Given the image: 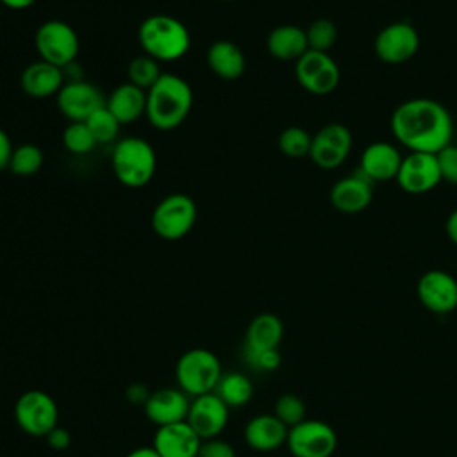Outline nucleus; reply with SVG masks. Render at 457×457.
Masks as SVG:
<instances>
[{
	"label": "nucleus",
	"instance_id": "nucleus-15",
	"mask_svg": "<svg viewBox=\"0 0 457 457\" xmlns=\"http://www.w3.org/2000/svg\"><path fill=\"white\" fill-rule=\"evenodd\" d=\"M228 405L212 391L191 398L186 421L202 441L220 437L228 423Z\"/></svg>",
	"mask_w": 457,
	"mask_h": 457
},
{
	"label": "nucleus",
	"instance_id": "nucleus-6",
	"mask_svg": "<svg viewBox=\"0 0 457 457\" xmlns=\"http://www.w3.org/2000/svg\"><path fill=\"white\" fill-rule=\"evenodd\" d=\"M196 204L186 193L164 196L152 212V228L164 241H179L189 234L196 223Z\"/></svg>",
	"mask_w": 457,
	"mask_h": 457
},
{
	"label": "nucleus",
	"instance_id": "nucleus-33",
	"mask_svg": "<svg viewBox=\"0 0 457 457\" xmlns=\"http://www.w3.org/2000/svg\"><path fill=\"white\" fill-rule=\"evenodd\" d=\"M62 143L75 155H86L98 145L86 121H71L62 132Z\"/></svg>",
	"mask_w": 457,
	"mask_h": 457
},
{
	"label": "nucleus",
	"instance_id": "nucleus-41",
	"mask_svg": "<svg viewBox=\"0 0 457 457\" xmlns=\"http://www.w3.org/2000/svg\"><path fill=\"white\" fill-rule=\"evenodd\" d=\"M445 230H446L448 239L457 246V209H453V211L450 212V216L446 218Z\"/></svg>",
	"mask_w": 457,
	"mask_h": 457
},
{
	"label": "nucleus",
	"instance_id": "nucleus-7",
	"mask_svg": "<svg viewBox=\"0 0 457 457\" xmlns=\"http://www.w3.org/2000/svg\"><path fill=\"white\" fill-rule=\"evenodd\" d=\"M34 45L41 61L62 70L75 62L80 50L75 29L62 20H46L41 23L34 34Z\"/></svg>",
	"mask_w": 457,
	"mask_h": 457
},
{
	"label": "nucleus",
	"instance_id": "nucleus-10",
	"mask_svg": "<svg viewBox=\"0 0 457 457\" xmlns=\"http://www.w3.org/2000/svg\"><path fill=\"white\" fill-rule=\"evenodd\" d=\"M293 457H330L337 445L334 428L320 420H303L287 432L286 441Z\"/></svg>",
	"mask_w": 457,
	"mask_h": 457
},
{
	"label": "nucleus",
	"instance_id": "nucleus-14",
	"mask_svg": "<svg viewBox=\"0 0 457 457\" xmlns=\"http://www.w3.org/2000/svg\"><path fill=\"white\" fill-rule=\"evenodd\" d=\"M57 109L70 121H86L107 104L102 91L86 80H66L55 96Z\"/></svg>",
	"mask_w": 457,
	"mask_h": 457
},
{
	"label": "nucleus",
	"instance_id": "nucleus-5",
	"mask_svg": "<svg viewBox=\"0 0 457 457\" xmlns=\"http://www.w3.org/2000/svg\"><path fill=\"white\" fill-rule=\"evenodd\" d=\"M223 375L218 355L207 348H191L184 352L175 366L179 387L189 396L212 393Z\"/></svg>",
	"mask_w": 457,
	"mask_h": 457
},
{
	"label": "nucleus",
	"instance_id": "nucleus-13",
	"mask_svg": "<svg viewBox=\"0 0 457 457\" xmlns=\"http://www.w3.org/2000/svg\"><path fill=\"white\" fill-rule=\"evenodd\" d=\"M396 184L409 195H423L432 191L441 180L436 154L409 152L403 155L396 173Z\"/></svg>",
	"mask_w": 457,
	"mask_h": 457
},
{
	"label": "nucleus",
	"instance_id": "nucleus-22",
	"mask_svg": "<svg viewBox=\"0 0 457 457\" xmlns=\"http://www.w3.org/2000/svg\"><path fill=\"white\" fill-rule=\"evenodd\" d=\"M289 428L275 414H257L246 421L245 443L257 452H273L286 445Z\"/></svg>",
	"mask_w": 457,
	"mask_h": 457
},
{
	"label": "nucleus",
	"instance_id": "nucleus-12",
	"mask_svg": "<svg viewBox=\"0 0 457 457\" xmlns=\"http://www.w3.org/2000/svg\"><path fill=\"white\" fill-rule=\"evenodd\" d=\"M350 150L352 132L343 123L332 121L312 136L309 157L321 170H336L346 161Z\"/></svg>",
	"mask_w": 457,
	"mask_h": 457
},
{
	"label": "nucleus",
	"instance_id": "nucleus-40",
	"mask_svg": "<svg viewBox=\"0 0 457 457\" xmlns=\"http://www.w3.org/2000/svg\"><path fill=\"white\" fill-rule=\"evenodd\" d=\"M12 150H14V146L11 143V137L7 136V132L4 129H0V171L9 168Z\"/></svg>",
	"mask_w": 457,
	"mask_h": 457
},
{
	"label": "nucleus",
	"instance_id": "nucleus-24",
	"mask_svg": "<svg viewBox=\"0 0 457 457\" xmlns=\"http://www.w3.org/2000/svg\"><path fill=\"white\" fill-rule=\"evenodd\" d=\"M266 48L270 55L278 61H298L307 50V36L305 29L298 25H278L266 37Z\"/></svg>",
	"mask_w": 457,
	"mask_h": 457
},
{
	"label": "nucleus",
	"instance_id": "nucleus-8",
	"mask_svg": "<svg viewBox=\"0 0 457 457\" xmlns=\"http://www.w3.org/2000/svg\"><path fill=\"white\" fill-rule=\"evenodd\" d=\"M14 420L21 432L34 437H46L57 427L59 409L48 393L29 389L14 403Z\"/></svg>",
	"mask_w": 457,
	"mask_h": 457
},
{
	"label": "nucleus",
	"instance_id": "nucleus-17",
	"mask_svg": "<svg viewBox=\"0 0 457 457\" xmlns=\"http://www.w3.org/2000/svg\"><path fill=\"white\" fill-rule=\"evenodd\" d=\"M191 398L180 387H161L150 393L143 405L146 420L155 427L186 421Z\"/></svg>",
	"mask_w": 457,
	"mask_h": 457
},
{
	"label": "nucleus",
	"instance_id": "nucleus-4",
	"mask_svg": "<svg viewBox=\"0 0 457 457\" xmlns=\"http://www.w3.org/2000/svg\"><path fill=\"white\" fill-rule=\"evenodd\" d=\"M114 177L125 187H143L155 173L157 157L154 146L143 137H123L116 141L111 155Z\"/></svg>",
	"mask_w": 457,
	"mask_h": 457
},
{
	"label": "nucleus",
	"instance_id": "nucleus-43",
	"mask_svg": "<svg viewBox=\"0 0 457 457\" xmlns=\"http://www.w3.org/2000/svg\"><path fill=\"white\" fill-rule=\"evenodd\" d=\"M125 457H159V453L152 446H139V448L129 452Z\"/></svg>",
	"mask_w": 457,
	"mask_h": 457
},
{
	"label": "nucleus",
	"instance_id": "nucleus-38",
	"mask_svg": "<svg viewBox=\"0 0 457 457\" xmlns=\"http://www.w3.org/2000/svg\"><path fill=\"white\" fill-rule=\"evenodd\" d=\"M46 443H48V446L50 448H54V450H64V448H68L70 446V443H71V436H70V432L66 430V428H62V427H55L46 437Z\"/></svg>",
	"mask_w": 457,
	"mask_h": 457
},
{
	"label": "nucleus",
	"instance_id": "nucleus-3",
	"mask_svg": "<svg viewBox=\"0 0 457 457\" xmlns=\"http://www.w3.org/2000/svg\"><path fill=\"white\" fill-rule=\"evenodd\" d=\"M137 39L143 52L157 62L179 61L191 46L187 27L170 14H152L145 18L137 29Z\"/></svg>",
	"mask_w": 457,
	"mask_h": 457
},
{
	"label": "nucleus",
	"instance_id": "nucleus-11",
	"mask_svg": "<svg viewBox=\"0 0 457 457\" xmlns=\"http://www.w3.org/2000/svg\"><path fill=\"white\" fill-rule=\"evenodd\" d=\"M377 57L386 64H402L420 48V34L409 21H393L380 29L373 43Z\"/></svg>",
	"mask_w": 457,
	"mask_h": 457
},
{
	"label": "nucleus",
	"instance_id": "nucleus-37",
	"mask_svg": "<svg viewBox=\"0 0 457 457\" xmlns=\"http://www.w3.org/2000/svg\"><path fill=\"white\" fill-rule=\"evenodd\" d=\"M198 457H236V450L228 441L214 437L202 441Z\"/></svg>",
	"mask_w": 457,
	"mask_h": 457
},
{
	"label": "nucleus",
	"instance_id": "nucleus-44",
	"mask_svg": "<svg viewBox=\"0 0 457 457\" xmlns=\"http://www.w3.org/2000/svg\"><path fill=\"white\" fill-rule=\"evenodd\" d=\"M223 2H236V0H223Z\"/></svg>",
	"mask_w": 457,
	"mask_h": 457
},
{
	"label": "nucleus",
	"instance_id": "nucleus-20",
	"mask_svg": "<svg viewBox=\"0 0 457 457\" xmlns=\"http://www.w3.org/2000/svg\"><path fill=\"white\" fill-rule=\"evenodd\" d=\"M328 198L332 207L343 214L362 212L373 200V182L361 173L343 177L332 186Z\"/></svg>",
	"mask_w": 457,
	"mask_h": 457
},
{
	"label": "nucleus",
	"instance_id": "nucleus-18",
	"mask_svg": "<svg viewBox=\"0 0 457 457\" xmlns=\"http://www.w3.org/2000/svg\"><path fill=\"white\" fill-rule=\"evenodd\" d=\"M402 159L403 155L400 154L398 146L387 141H373L361 154L359 173L373 184L395 180Z\"/></svg>",
	"mask_w": 457,
	"mask_h": 457
},
{
	"label": "nucleus",
	"instance_id": "nucleus-28",
	"mask_svg": "<svg viewBox=\"0 0 457 457\" xmlns=\"http://www.w3.org/2000/svg\"><path fill=\"white\" fill-rule=\"evenodd\" d=\"M43 162H45V155L41 148L34 143H23L14 146L9 161V170L18 177H29L37 173Z\"/></svg>",
	"mask_w": 457,
	"mask_h": 457
},
{
	"label": "nucleus",
	"instance_id": "nucleus-19",
	"mask_svg": "<svg viewBox=\"0 0 457 457\" xmlns=\"http://www.w3.org/2000/svg\"><path fill=\"white\" fill-rule=\"evenodd\" d=\"M202 439L187 421L157 427L152 448L159 457H198Z\"/></svg>",
	"mask_w": 457,
	"mask_h": 457
},
{
	"label": "nucleus",
	"instance_id": "nucleus-36",
	"mask_svg": "<svg viewBox=\"0 0 457 457\" xmlns=\"http://www.w3.org/2000/svg\"><path fill=\"white\" fill-rule=\"evenodd\" d=\"M441 180L457 186V145L450 143L436 154Z\"/></svg>",
	"mask_w": 457,
	"mask_h": 457
},
{
	"label": "nucleus",
	"instance_id": "nucleus-32",
	"mask_svg": "<svg viewBox=\"0 0 457 457\" xmlns=\"http://www.w3.org/2000/svg\"><path fill=\"white\" fill-rule=\"evenodd\" d=\"M305 36H307L309 50L328 54V50L334 46L337 39V29L332 20L318 18L309 23V27L305 29Z\"/></svg>",
	"mask_w": 457,
	"mask_h": 457
},
{
	"label": "nucleus",
	"instance_id": "nucleus-9",
	"mask_svg": "<svg viewBox=\"0 0 457 457\" xmlns=\"http://www.w3.org/2000/svg\"><path fill=\"white\" fill-rule=\"evenodd\" d=\"M295 77L307 93L325 96L339 86L341 70L327 52L307 50L295 62Z\"/></svg>",
	"mask_w": 457,
	"mask_h": 457
},
{
	"label": "nucleus",
	"instance_id": "nucleus-31",
	"mask_svg": "<svg viewBox=\"0 0 457 457\" xmlns=\"http://www.w3.org/2000/svg\"><path fill=\"white\" fill-rule=\"evenodd\" d=\"M86 125L89 127L95 141L98 145H104V143H111L118 137V132H120V121L114 118V114L107 109V105L100 107L98 111H95L87 120H86Z\"/></svg>",
	"mask_w": 457,
	"mask_h": 457
},
{
	"label": "nucleus",
	"instance_id": "nucleus-16",
	"mask_svg": "<svg viewBox=\"0 0 457 457\" xmlns=\"http://www.w3.org/2000/svg\"><path fill=\"white\" fill-rule=\"evenodd\" d=\"M416 293L423 307L430 312L448 314L457 309V280L448 271H425L418 280Z\"/></svg>",
	"mask_w": 457,
	"mask_h": 457
},
{
	"label": "nucleus",
	"instance_id": "nucleus-45",
	"mask_svg": "<svg viewBox=\"0 0 457 457\" xmlns=\"http://www.w3.org/2000/svg\"><path fill=\"white\" fill-rule=\"evenodd\" d=\"M0 9H2V4H0Z\"/></svg>",
	"mask_w": 457,
	"mask_h": 457
},
{
	"label": "nucleus",
	"instance_id": "nucleus-35",
	"mask_svg": "<svg viewBox=\"0 0 457 457\" xmlns=\"http://www.w3.org/2000/svg\"><path fill=\"white\" fill-rule=\"evenodd\" d=\"M243 361L248 368L255 371H275L280 366V352L262 350V352H243Z\"/></svg>",
	"mask_w": 457,
	"mask_h": 457
},
{
	"label": "nucleus",
	"instance_id": "nucleus-21",
	"mask_svg": "<svg viewBox=\"0 0 457 457\" xmlns=\"http://www.w3.org/2000/svg\"><path fill=\"white\" fill-rule=\"evenodd\" d=\"M64 82H66L64 70L41 59L25 66L20 77V84L25 95L36 100L57 96Z\"/></svg>",
	"mask_w": 457,
	"mask_h": 457
},
{
	"label": "nucleus",
	"instance_id": "nucleus-2",
	"mask_svg": "<svg viewBox=\"0 0 457 457\" xmlns=\"http://www.w3.org/2000/svg\"><path fill=\"white\" fill-rule=\"evenodd\" d=\"M193 107V89L182 77L162 73L146 91V112L157 130H173L184 123Z\"/></svg>",
	"mask_w": 457,
	"mask_h": 457
},
{
	"label": "nucleus",
	"instance_id": "nucleus-23",
	"mask_svg": "<svg viewBox=\"0 0 457 457\" xmlns=\"http://www.w3.org/2000/svg\"><path fill=\"white\" fill-rule=\"evenodd\" d=\"M284 336L282 320L273 312L257 314L245 334L243 352H262L278 348Z\"/></svg>",
	"mask_w": 457,
	"mask_h": 457
},
{
	"label": "nucleus",
	"instance_id": "nucleus-30",
	"mask_svg": "<svg viewBox=\"0 0 457 457\" xmlns=\"http://www.w3.org/2000/svg\"><path fill=\"white\" fill-rule=\"evenodd\" d=\"M311 143H312V136L305 129L296 125L284 129L278 136V150L291 159H300L309 155Z\"/></svg>",
	"mask_w": 457,
	"mask_h": 457
},
{
	"label": "nucleus",
	"instance_id": "nucleus-26",
	"mask_svg": "<svg viewBox=\"0 0 457 457\" xmlns=\"http://www.w3.org/2000/svg\"><path fill=\"white\" fill-rule=\"evenodd\" d=\"M207 64L211 71L223 80H236L245 73V54L243 50L227 39L214 41L207 50Z\"/></svg>",
	"mask_w": 457,
	"mask_h": 457
},
{
	"label": "nucleus",
	"instance_id": "nucleus-42",
	"mask_svg": "<svg viewBox=\"0 0 457 457\" xmlns=\"http://www.w3.org/2000/svg\"><path fill=\"white\" fill-rule=\"evenodd\" d=\"M37 0H0L2 5H5L7 9H12V11H23V9H29L30 5H34Z\"/></svg>",
	"mask_w": 457,
	"mask_h": 457
},
{
	"label": "nucleus",
	"instance_id": "nucleus-1",
	"mask_svg": "<svg viewBox=\"0 0 457 457\" xmlns=\"http://www.w3.org/2000/svg\"><path fill=\"white\" fill-rule=\"evenodd\" d=\"M391 134L409 152L437 154L452 143L453 120L437 100L418 96L398 104L391 114Z\"/></svg>",
	"mask_w": 457,
	"mask_h": 457
},
{
	"label": "nucleus",
	"instance_id": "nucleus-34",
	"mask_svg": "<svg viewBox=\"0 0 457 457\" xmlns=\"http://www.w3.org/2000/svg\"><path fill=\"white\" fill-rule=\"evenodd\" d=\"M273 414L287 427H295L305 420V403L298 395L286 393L277 398Z\"/></svg>",
	"mask_w": 457,
	"mask_h": 457
},
{
	"label": "nucleus",
	"instance_id": "nucleus-39",
	"mask_svg": "<svg viewBox=\"0 0 457 457\" xmlns=\"http://www.w3.org/2000/svg\"><path fill=\"white\" fill-rule=\"evenodd\" d=\"M150 393H152V391H150L145 384L134 382V384H130V386L127 387V400H129L130 403H136V405H145V402L148 400Z\"/></svg>",
	"mask_w": 457,
	"mask_h": 457
},
{
	"label": "nucleus",
	"instance_id": "nucleus-29",
	"mask_svg": "<svg viewBox=\"0 0 457 457\" xmlns=\"http://www.w3.org/2000/svg\"><path fill=\"white\" fill-rule=\"evenodd\" d=\"M161 75H162V71H161L159 62L146 54L134 57L127 68L129 82L145 91H148L159 80Z\"/></svg>",
	"mask_w": 457,
	"mask_h": 457
},
{
	"label": "nucleus",
	"instance_id": "nucleus-27",
	"mask_svg": "<svg viewBox=\"0 0 457 457\" xmlns=\"http://www.w3.org/2000/svg\"><path fill=\"white\" fill-rule=\"evenodd\" d=\"M214 393L228 407H243L253 395L252 380L241 371H223Z\"/></svg>",
	"mask_w": 457,
	"mask_h": 457
},
{
	"label": "nucleus",
	"instance_id": "nucleus-25",
	"mask_svg": "<svg viewBox=\"0 0 457 457\" xmlns=\"http://www.w3.org/2000/svg\"><path fill=\"white\" fill-rule=\"evenodd\" d=\"M105 105L120 125H129L146 112V91L130 82L120 84L111 91Z\"/></svg>",
	"mask_w": 457,
	"mask_h": 457
}]
</instances>
